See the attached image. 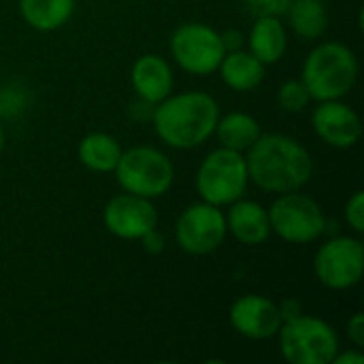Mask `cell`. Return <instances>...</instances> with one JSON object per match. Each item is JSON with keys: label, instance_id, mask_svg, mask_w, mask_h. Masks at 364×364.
I'll return each instance as SVG.
<instances>
[{"label": "cell", "instance_id": "6da1fadb", "mask_svg": "<svg viewBox=\"0 0 364 364\" xmlns=\"http://www.w3.org/2000/svg\"><path fill=\"white\" fill-rule=\"evenodd\" d=\"M243 156L250 183L269 194L303 190L314 177V158L309 149L290 134H260Z\"/></svg>", "mask_w": 364, "mask_h": 364}, {"label": "cell", "instance_id": "7a4b0ae2", "mask_svg": "<svg viewBox=\"0 0 364 364\" xmlns=\"http://www.w3.org/2000/svg\"><path fill=\"white\" fill-rule=\"evenodd\" d=\"M220 119L218 100L200 90L166 96L154 107L151 126L156 136L173 149H194L207 143Z\"/></svg>", "mask_w": 364, "mask_h": 364}, {"label": "cell", "instance_id": "3957f363", "mask_svg": "<svg viewBox=\"0 0 364 364\" xmlns=\"http://www.w3.org/2000/svg\"><path fill=\"white\" fill-rule=\"evenodd\" d=\"M301 81L307 85L311 100L343 98L358 81V58L346 43H320L307 53Z\"/></svg>", "mask_w": 364, "mask_h": 364}, {"label": "cell", "instance_id": "277c9868", "mask_svg": "<svg viewBox=\"0 0 364 364\" xmlns=\"http://www.w3.org/2000/svg\"><path fill=\"white\" fill-rule=\"evenodd\" d=\"M113 173L124 192L149 200L164 196L175 181V166L171 158L151 145H134L122 151Z\"/></svg>", "mask_w": 364, "mask_h": 364}, {"label": "cell", "instance_id": "5b68a950", "mask_svg": "<svg viewBox=\"0 0 364 364\" xmlns=\"http://www.w3.org/2000/svg\"><path fill=\"white\" fill-rule=\"evenodd\" d=\"M279 352L290 364H331L339 352L337 331L316 316L299 314L277 331Z\"/></svg>", "mask_w": 364, "mask_h": 364}, {"label": "cell", "instance_id": "8992f818", "mask_svg": "<svg viewBox=\"0 0 364 364\" xmlns=\"http://www.w3.org/2000/svg\"><path fill=\"white\" fill-rule=\"evenodd\" d=\"M250 188L245 156L218 147L205 156L196 173V192L200 200L220 209L243 198Z\"/></svg>", "mask_w": 364, "mask_h": 364}, {"label": "cell", "instance_id": "52a82bcc", "mask_svg": "<svg viewBox=\"0 0 364 364\" xmlns=\"http://www.w3.org/2000/svg\"><path fill=\"white\" fill-rule=\"evenodd\" d=\"M269 222L271 235L294 245L314 243L326 230V215L320 203L301 190L279 194L269 207Z\"/></svg>", "mask_w": 364, "mask_h": 364}, {"label": "cell", "instance_id": "ba28073f", "mask_svg": "<svg viewBox=\"0 0 364 364\" xmlns=\"http://www.w3.org/2000/svg\"><path fill=\"white\" fill-rule=\"evenodd\" d=\"M168 49L181 70L198 77L215 73L222 58L226 55L222 34L203 21H186L175 28L168 41Z\"/></svg>", "mask_w": 364, "mask_h": 364}, {"label": "cell", "instance_id": "9c48e42d", "mask_svg": "<svg viewBox=\"0 0 364 364\" xmlns=\"http://www.w3.org/2000/svg\"><path fill=\"white\" fill-rule=\"evenodd\" d=\"M314 273L328 290H352L363 282L364 245L356 237H331L314 258Z\"/></svg>", "mask_w": 364, "mask_h": 364}, {"label": "cell", "instance_id": "30bf717a", "mask_svg": "<svg viewBox=\"0 0 364 364\" xmlns=\"http://www.w3.org/2000/svg\"><path fill=\"white\" fill-rule=\"evenodd\" d=\"M226 213L205 200L186 207L175 222L177 245L192 256H207L226 241Z\"/></svg>", "mask_w": 364, "mask_h": 364}, {"label": "cell", "instance_id": "8fae6325", "mask_svg": "<svg viewBox=\"0 0 364 364\" xmlns=\"http://www.w3.org/2000/svg\"><path fill=\"white\" fill-rule=\"evenodd\" d=\"M105 228L124 241H139L149 230L158 228V211L154 200L124 192L113 198L102 209Z\"/></svg>", "mask_w": 364, "mask_h": 364}, {"label": "cell", "instance_id": "7c38bea8", "mask_svg": "<svg viewBox=\"0 0 364 364\" xmlns=\"http://www.w3.org/2000/svg\"><path fill=\"white\" fill-rule=\"evenodd\" d=\"M314 132L335 149H352L363 136V122L354 107L337 100H320L311 113Z\"/></svg>", "mask_w": 364, "mask_h": 364}, {"label": "cell", "instance_id": "4fadbf2b", "mask_svg": "<svg viewBox=\"0 0 364 364\" xmlns=\"http://www.w3.org/2000/svg\"><path fill=\"white\" fill-rule=\"evenodd\" d=\"M228 320L237 335L252 339V341L273 339L284 324L277 303L262 294L239 296L230 305Z\"/></svg>", "mask_w": 364, "mask_h": 364}, {"label": "cell", "instance_id": "5bb4252c", "mask_svg": "<svg viewBox=\"0 0 364 364\" xmlns=\"http://www.w3.org/2000/svg\"><path fill=\"white\" fill-rule=\"evenodd\" d=\"M130 83L136 96L145 102L158 105L175 92V75L171 64L158 53H143L134 60Z\"/></svg>", "mask_w": 364, "mask_h": 364}, {"label": "cell", "instance_id": "9a60e30c", "mask_svg": "<svg viewBox=\"0 0 364 364\" xmlns=\"http://www.w3.org/2000/svg\"><path fill=\"white\" fill-rule=\"evenodd\" d=\"M226 228L243 245H262L271 237L269 209L243 196L228 205Z\"/></svg>", "mask_w": 364, "mask_h": 364}, {"label": "cell", "instance_id": "2e32d148", "mask_svg": "<svg viewBox=\"0 0 364 364\" xmlns=\"http://www.w3.org/2000/svg\"><path fill=\"white\" fill-rule=\"evenodd\" d=\"M245 43L247 51L264 66L277 64L288 49V30L277 15H258Z\"/></svg>", "mask_w": 364, "mask_h": 364}, {"label": "cell", "instance_id": "e0dca14e", "mask_svg": "<svg viewBox=\"0 0 364 364\" xmlns=\"http://www.w3.org/2000/svg\"><path fill=\"white\" fill-rule=\"evenodd\" d=\"M264 64L254 58L247 49H237V51H226L222 58L218 73L224 81L235 92H252L256 90L262 79H264Z\"/></svg>", "mask_w": 364, "mask_h": 364}, {"label": "cell", "instance_id": "ac0fdd59", "mask_svg": "<svg viewBox=\"0 0 364 364\" xmlns=\"http://www.w3.org/2000/svg\"><path fill=\"white\" fill-rule=\"evenodd\" d=\"M220 141V147L245 154L262 134V128L258 119L245 111H230L226 115L220 113V119L215 124L213 132Z\"/></svg>", "mask_w": 364, "mask_h": 364}, {"label": "cell", "instance_id": "d6986e66", "mask_svg": "<svg viewBox=\"0 0 364 364\" xmlns=\"http://www.w3.org/2000/svg\"><path fill=\"white\" fill-rule=\"evenodd\" d=\"M77 0H19L21 19L38 32L60 30L75 13Z\"/></svg>", "mask_w": 364, "mask_h": 364}, {"label": "cell", "instance_id": "ffe728a7", "mask_svg": "<svg viewBox=\"0 0 364 364\" xmlns=\"http://www.w3.org/2000/svg\"><path fill=\"white\" fill-rule=\"evenodd\" d=\"M122 145L107 132H90L79 141V162L92 173H113L122 156Z\"/></svg>", "mask_w": 364, "mask_h": 364}, {"label": "cell", "instance_id": "44dd1931", "mask_svg": "<svg viewBox=\"0 0 364 364\" xmlns=\"http://www.w3.org/2000/svg\"><path fill=\"white\" fill-rule=\"evenodd\" d=\"M286 15L292 32L305 41L320 38L328 28V9L324 0H290Z\"/></svg>", "mask_w": 364, "mask_h": 364}, {"label": "cell", "instance_id": "7402d4cb", "mask_svg": "<svg viewBox=\"0 0 364 364\" xmlns=\"http://www.w3.org/2000/svg\"><path fill=\"white\" fill-rule=\"evenodd\" d=\"M311 96L307 85L301 79H288L279 85L277 92V105L286 111V113H301L309 107Z\"/></svg>", "mask_w": 364, "mask_h": 364}, {"label": "cell", "instance_id": "603a6c76", "mask_svg": "<svg viewBox=\"0 0 364 364\" xmlns=\"http://www.w3.org/2000/svg\"><path fill=\"white\" fill-rule=\"evenodd\" d=\"M346 222L348 226L356 232V235H363L364 232V192L363 190H356L348 203H346Z\"/></svg>", "mask_w": 364, "mask_h": 364}, {"label": "cell", "instance_id": "cb8c5ba5", "mask_svg": "<svg viewBox=\"0 0 364 364\" xmlns=\"http://www.w3.org/2000/svg\"><path fill=\"white\" fill-rule=\"evenodd\" d=\"M250 9V13L258 15H277L282 17L288 11L290 0H243Z\"/></svg>", "mask_w": 364, "mask_h": 364}, {"label": "cell", "instance_id": "d4e9b609", "mask_svg": "<svg viewBox=\"0 0 364 364\" xmlns=\"http://www.w3.org/2000/svg\"><path fill=\"white\" fill-rule=\"evenodd\" d=\"M346 335H348V341L363 350L364 348V316L363 314H354L348 322H346Z\"/></svg>", "mask_w": 364, "mask_h": 364}, {"label": "cell", "instance_id": "484cf974", "mask_svg": "<svg viewBox=\"0 0 364 364\" xmlns=\"http://www.w3.org/2000/svg\"><path fill=\"white\" fill-rule=\"evenodd\" d=\"M17 111H21V94L19 90L6 87L0 92V117L2 115H15Z\"/></svg>", "mask_w": 364, "mask_h": 364}, {"label": "cell", "instance_id": "4316f807", "mask_svg": "<svg viewBox=\"0 0 364 364\" xmlns=\"http://www.w3.org/2000/svg\"><path fill=\"white\" fill-rule=\"evenodd\" d=\"M141 245H143V250L145 252H149V254H160L162 250H164V235L158 230V228H154V230H149L147 235H143L141 239Z\"/></svg>", "mask_w": 364, "mask_h": 364}, {"label": "cell", "instance_id": "83f0119b", "mask_svg": "<svg viewBox=\"0 0 364 364\" xmlns=\"http://www.w3.org/2000/svg\"><path fill=\"white\" fill-rule=\"evenodd\" d=\"M222 34V43H224V49L226 51H237V49H245V34L230 28L226 32H220Z\"/></svg>", "mask_w": 364, "mask_h": 364}, {"label": "cell", "instance_id": "f1b7e54d", "mask_svg": "<svg viewBox=\"0 0 364 364\" xmlns=\"http://www.w3.org/2000/svg\"><path fill=\"white\" fill-rule=\"evenodd\" d=\"M364 363V354L358 350V348H352V350H348V352H343L341 348H339V352L335 354V358H333V363L331 364H363Z\"/></svg>", "mask_w": 364, "mask_h": 364}, {"label": "cell", "instance_id": "f546056e", "mask_svg": "<svg viewBox=\"0 0 364 364\" xmlns=\"http://www.w3.org/2000/svg\"><path fill=\"white\" fill-rule=\"evenodd\" d=\"M277 307H279V314H282L284 322L296 318L299 314H303V307H301V303L296 299H284L282 303H277Z\"/></svg>", "mask_w": 364, "mask_h": 364}, {"label": "cell", "instance_id": "4dcf8cb0", "mask_svg": "<svg viewBox=\"0 0 364 364\" xmlns=\"http://www.w3.org/2000/svg\"><path fill=\"white\" fill-rule=\"evenodd\" d=\"M4 143H6V130H4V124H2V119H0V154H2V149H4Z\"/></svg>", "mask_w": 364, "mask_h": 364}]
</instances>
